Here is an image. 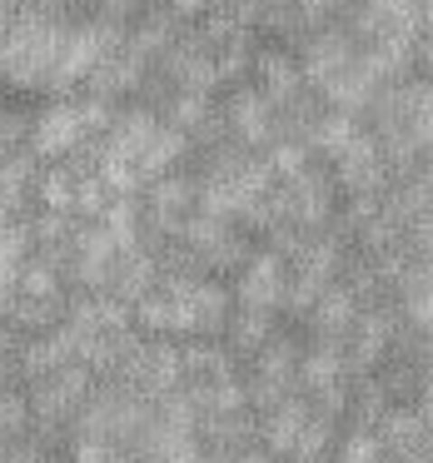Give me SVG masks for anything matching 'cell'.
Wrapping results in <instances>:
<instances>
[{"mask_svg": "<svg viewBox=\"0 0 433 463\" xmlns=\"http://www.w3.org/2000/svg\"><path fill=\"white\" fill-rule=\"evenodd\" d=\"M0 439H5V429H0Z\"/></svg>", "mask_w": 433, "mask_h": 463, "instance_id": "7c38bea8", "label": "cell"}, {"mask_svg": "<svg viewBox=\"0 0 433 463\" xmlns=\"http://www.w3.org/2000/svg\"><path fill=\"white\" fill-rule=\"evenodd\" d=\"M65 45H71V31H61L55 21H41V15H25L0 41V75L11 85H25V90L71 85V75H65Z\"/></svg>", "mask_w": 433, "mask_h": 463, "instance_id": "7a4b0ae2", "label": "cell"}, {"mask_svg": "<svg viewBox=\"0 0 433 463\" xmlns=\"http://www.w3.org/2000/svg\"><path fill=\"white\" fill-rule=\"evenodd\" d=\"M383 458H389V443H383L379 429L353 423V429L339 439V463H383Z\"/></svg>", "mask_w": 433, "mask_h": 463, "instance_id": "30bf717a", "label": "cell"}, {"mask_svg": "<svg viewBox=\"0 0 433 463\" xmlns=\"http://www.w3.org/2000/svg\"><path fill=\"white\" fill-rule=\"evenodd\" d=\"M359 299H363V294L353 289V284H329V289H324V299L314 304V314H309L314 334H319V339L344 344L353 334V324H359V314H363Z\"/></svg>", "mask_w": 433, "mask_h": 463, "instance_id": "ba28073f", "label": "cell"}, {"mask_svg": "<svg viewBox=\"0 0 433 463\" xmlns=\"http://www.w3.org/2000/svg\"><path fill=\"white\" fill-rule=\"evenodd\" d=\"M95 399V369L90 364H65L51 379H35L31 393V413L41 423H71L85 413V403Z\"/></svg>", "mask_w": 433, "mask_h": 463, "instance_id": "277c9868", "label": "cell"}, {"mask_svg": "<svg viewBox=\"0 0 433 463\" xmlns=\"http://www.w3.org/2000/svg\"><path fill=\"white\" fill-rule=\"evenodd\" d=\"M224 334H230L234 354H259L274 339V319H269V309H244L240 304V314H230V329Z\"/></svg>", "mask_w": 433, "mask_h": 463, "instance_id": "9c48e42d", "label": "cell"}, {"mask_svg": "<svg viewBox=\"0 0 433 463\" xmlns=\"http://www.w3.org/2000/svg\"><path fill=\"white\" fill-rule=\"evenodd\" d=\"M100 115H105V105H100V100H90V105H80V100H61V105H51V110H45L41 120L31 125V145H35V155H45V160H61V155L80 150L85 135L105 125Z\"/></svg>", "mask_w": 433, "mask_h": 463, "instance_id": "3957f363", "label": "cell"}, {"mask_svg": "<svg viewBox=\"0 0 433 463\" xmlns=\"http://www.w3.org/2000/svg\"><path fill=\"white\" fill-rule=\"evenodd\" d=\"M289 284L294 269L284 254H254V260L240 264V279H234V294H240L244 309H289Z\"/></svg>", "mask_w": 433, "mask_h": 463, "instance_id": "5b68a950", "label": "cell"}, {"mask_svg": "<svg viewBox=\"0 0 433 463\" xmlns=\"http://www.w3.org/2000/svg\"><path fill=\"white\" fill-rule=\"evenodd\" d=\"M230 294L220 284L200 279V274H165L140 304H135V319L150 339H204V334L230 329Z\"/></svg>", "mask_w": 433, "mask_h": 463, "instance_id": "6da1fadb", "label": "cell"}, {"mask_svg": "<svg viewBox=\"0 0 433 463\" xmlns=\"http://www.w3.org/2000/svg\"><path fill=\"white\" fill-rule=\"evenodd\" d=\"M309 419H314V399H294V393H289L284 403L264 409L259 433H254V439H259L274 458H294V453H299L304 429H309Z\"/></svg>", "mask_w": 433, "mask_h": 463, "instance_id": "52a82bcc", "label": "cell"}, {"mask_svg": "<svg viewBox=\"0 0 433 463\" xmlns=\"http://www.w3.org/2000/svg\"><path fill=\"white\" fill-rule=\"evenodd\" d=\"M0 463H45V458H41L35 443H11V449L0 453Z\"/></svg>", "mask_w": 433, "mask_h": 463, "instance_id": "8fae6325", "label": "cell"}, {"mask_svg": "<svg viewBox=\"0 0 433 463\" xmlns=\"http://www.w3.org/2000/svg\"><path fill=\"white\" fill-rule=\"evenodd\" d=\"M125 383L140 389L145 399H165V393H180L184 383V349L170 339H145L135 364L125 369Z\"/></svg>", "mask_w": 433, "mask_h": 463, "instance_id": "8992f818", "label": "cell"}]
</instances>
